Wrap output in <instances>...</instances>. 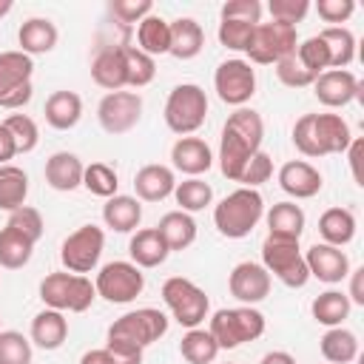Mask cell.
Returning <instances> with one entry per match:
<instances>
[{
  "label": "cell",
  "mask_w": 364,
  "mask_h": 364,
  "mask_svg": "<svg viewBox=\"0 0 364 364\" xmlns=\"http://www.w3.org/2000/svg\"><path fill=\"white\" fill-rule=\"evenodd\" d=\"M262 136H264V122H262L259 111L236 108L228 117V122L222 128V139H219V171H222V176H228L230 182H239L250 156L256 151H262Z\"/></svg>",
  "instance_id": "cell-1"
},
{
  "label": "cell",
  "mask_w": 364,
  "mask_h": 364,
  "mask_svg": "<svg viewBox=\"0 0 364 364\" xmlns=\"http://www.w3.org/2000/svg\"><path fill=\"white\" fill-rule=\"evenodd\" d=\"M353 142L350 125L338 114H304L293 125V145L304 156L344 154Z\"/></svg>",
  "instance_id": "cell-2"
},
{
  "label": "cell",
  "mask_w": 364,
  "mask_h": 364,
  "mask_svg": "<svg viewBox=\"0 0 364 364\" xmlns=\"http://www.w3.org/2000/svg\"><path fill=\"white\" fill-rule=\"evenodd\" d=\"M264 216V199L256 188H236L213 208V225L228 239H245Z\"/></svg>",
  "instance_id": "cell-3"
},
{
  "label": "cell",
  "mask_w": 364,
  "mask_h": 364,
  "mask_svg": "<svg viewBox=\"0 0 364 364\" xmlns=\"http://www.w3.org/2000/svg\"><path fill=\"white\" fill-rule=\"evenodd\" d=\"M40 299L46 307L60 313H85L97 299V287L91 279L77 273H48L40 282Z\"/></svg>",
  "instance_id": "cell-4"
},
{
  "label": "cell",
  "mask_w": 364,
  "mask_h": 364,
  "mask_svg": "<svg viewBox=\"0 0 364 364\" xmlns=\"http://www.w3.org/2000/svg\"><path fill=\"white\" fill-rule=\"evenodd\" d=\"M208 333L219 350H233L245 341H256L264 333V316L256 307H222L213 313Z\"/></svg>",
  "instance_id": "cell-5"
},
{
  "label": "cell",
  "mask_w": 364,
  "mask_h": 364,
  "mask_svg": "<svg viewBox=\"0 0 364 364\" xmlns=\"http://www.w3.org/2000/svg\"><path fill=\"white\" fill-rule=\"evenodd\" d=\"M205 117H208V97L196 82H182L168 94L165 125L173 134L191 136L193 131H199L205 125Z\"/></svg>",
  "instance_id": "cell-6"
},
{
  "label": "cell",
  "mask_w": 364,
  "mask_h": 364,
  "mask_svg": "<svg viewBox=\"0 0 364 364\" xmlns=\"http://www.w3.org/2000/svg\"><path fill=\"white\" fill-rule=\"evenodd\" d=\"M162 301L171 310V316L188 330L199 327L208 318V310H210L208 293L199 284H193L191 279H182V276H171V279L162 282Z\"/></svg>",
  "instance_id": "cell-7"
},
{
  "label": "cell",
  "mask_w": 364,
  "mask_h": 364,
  "mask_svg": "<svg viewBox=\"0 0 364 364\" xmlns=\"http://www.w3.org/2000/svg\"><path fill=\"white\" fill-rule=\"evenodd\" d=\"M262 267L267 273H273L284 287H304L310 279V270L304 264L299 242H293V239L267 236L262 242Z\"/></svg>",
  "instance_id": "cell-8"
},
{
  "label": "cell",
  "mask_w": 364,
  "mask_h": 364,
  "mask_svg": "<svg viewBox=\"0 0 364 364\" xmlns=\"http://www.w3.org/2000/svg\"><path fill=\"white\" fill-rule=\"evenodd\" d=\"M34 60L17 51H0V108H23L34 88H31Z\"/></svg>",
  "instance_id": "cell-9"
},
{
  "label": "cell",
  "mask_w": 364,
  "mask_h": 364,
  "mask_svg": "<svg viewBox=\"0 0 364 364\" xmlns=\"http://www.w3.org/2000/svg\"><path fill=\"white\" fill-rule=\"evenodd\" d=\"M296 46H299L296 26L270 20V23H259V26H256L253 40H250V48H247L245 54H247L250 63H256V65H276L279 60L296 54Z\"/></svg>",
  "instance_id": "cell-10"
},
{
  "label": "cell",
  "mask_w": 364,
  "mask_h": 364,
  "mask_svg": "<svg viewBox=\"0 0 364 364\" xmlns=\"http://www.w3.org/2000/svg\"><path fill=\"white\" fill-rule=\"evenodd\" d=\"M168 333V316L156 307H139V310H131L125 316H119L111 327H108V338H117V341H128V344H136V347H148L154 341H159L162 336Z\"/></svg>",
  "instance_id": "cell-11"
},
{
  "label": "cell",
  "mask_w": 364,
  "mask_h": 364,
  "mask_svg": "<svg viewBox=\"0 0 364 364\" xmlns=\"http://www.w3.org/2000/svg\"><path fill=\"white\" fill-rule=\"evenodd\" d=\"M105 247V233L97 225H82L77 228L71 236H65L63 247H60V262L65 264L68 273H91L102 256Z\"/></svg>",
  "instance_id": "cell-12"
},
{
  "label": "cell",
  "mask_w": 364,
  "mask_h": 364,
  "mask_svg": "<svg viewBox=\"0 0 364 364\" xmlns=\"http://www.w3.org/2000/svg\"><path fill=\"white\" fill-rule=\"evenodd\" d=\"M97 296H102L111 304H128L134 301L142 287H145V276L134 262H108L102 264V270L97 273Z\"/></svg>",
  "instance_id": "cell-13"
},
{
  "label": "cell",
  "mask_w": 364,
  "mask_h": 364,
  "mask_svg": "<svg viewBox=\"0 0 364 364\" xmlns=\"http://www.w3.org/2000/svg\"><path fill=\"white\" fill-rule=\"evenodd\" d=\"M213 88L225 105L245 108V102L256 94V71L247 60H225L213 71Z\"/></svg>",
  "instance_id": "cell-14"
},
{
  "label": "cell",
  "mask_w": 364,
  "mask_h": 364,
  "mask_svg": "<svg viewBox=\"0 0 364 364\" xmlns=\"http://www.w3.org/2000/svg\"><path fill=\"white\" fill-rule=\"evenodd\" d=\"M142 117V97L136 91H111L97 105V119L105 134H128Z\"/></svg>",
  "instance_id": "cell-15"
},
{
  "label": "cell",
  "mask_w": 364,
  "mask_h": 364,
  "mask_svg": "<svg viewBox=\"0 0 364 364\" xmlns=\"http://www.w3.org/2000/svg\"><path fill=\"white\" fill-rule=\"evenodd\" d=\"M228 290L236 301L253 307L270 293V273L259 262H239L228 276Z\"/></svg>",
  "instance_id": "cell-16"
},
{
  "label": "cell",
  "mask_w": 364,
  "mask_h": 364,
  "mask_svg": "<svg viewBox=\"0 0 364 364\" xmlns=\"http://www.w3.org/2000/svg\"><path fill=\"white\" fill-rule=\"evenodd\" d=\"M313 88H316V97H318L321 105H327V108H344V105H350L358 97L361 82L347 68H327V71H321L316 77Z\"/></svg>",
  "instance_id": "cell-17"
},
{
  "label": "cell",
  "mask_w": 364,
  "mask_h": 364,
  "mask_svg": "<svg viewBox=\"0 0 364 364\" xmlns=\"http://www.w3.org/2000/svg\"><path fill=\"white\" fill-rule=\"evenodd\" d=\"M304 264H307L310 276H316L324 284H336V282L347 279V273H350L347 253L341 247H333V245H324V242H316L304 253Z\"/></svg>",
  "instance_id": "cell-18"
},
{
  "label": "cell",
  "mask_w": 364,
  "mask_h": 364,
  "mask_svg": "<svg viewBox=\"0 0 364 364\" xmlns=\"http://www.w3.org/2000/svg\"><path fill=\"white\" fill-rule=\"evenodd\" d=\"M321 185H324L321 173L304 159H290L279 168V188L293 199H310L321 191Z\"/></svg>",
  "instance_id": "cell-19"
},
{
  "label": "cell",
  "mask_w": 364,
  "mask_h": 364,
  "mask_svg": "<svg viewBox=\"0 0 364 364\" xmlns=\"http://www.w3.org/2000/svg\"><path fill=\"white\" fill-rule=\"evenodd\" d=\"M171 162L176 171L188 173V176H199L213 165V154L208 148L205 139L199 136H179L171 148Z\"/></svg>",
  "instance_id": "cell-20"
},
{
  "label": "cell",
  "mask_w": 364,
  "mask_h": 364,
  "mask_svg": "<svg viewBox=\"0 0 364 364\" xmlns=\"http://www.w3.org/2000/svg\"><path fill=\"white\" fill-rule=\"evenodd\" d=\"M91 80L105 88L108 94L111 91H122L128 85V71H125V57H122V48L114 46V48H102L94 63H91Z\"/></svg>",
  "instance_id": "cell-21"
},
{
  "label": "cell",
  "mask_w": 364,
  "mask_h": 364,
  "mask_svg": "<svg viewBox=\"0 0 364 364\" xmlns=\"http://www.w3.org/2000/svg\"><path fill=\"white\" fill-rule=\"evenodd\" d=\"M176 188V179H173V171L168 165H145L134 173V191H136V199L142 202H162L165 196H171Z\"/></svg>",
  "instance_id": "cell-22"
},
{
  "label": "cell",
  "mask_w": 364,
  "mask_h": 364,
  "mask_svg": "<svg viewBox=\"0 0 364 364\" xmlns=\"http://www.w3.org/2000/svg\"><path fill=\"white\" fill-rule=\"evenodd\" d=\"M82 171L85 165L80 162L77 154L71 151H57L48 156L46 162V182L54 188V191H74L82 185Z\"/></svg>",
  "instance_id": "cell-23"
},
{
  "label": "cell",
  "mask_w": 364,
  "mask_h": 364,
  "mask_svg": "<svg viewBox=\"0 0 364 364\" xmlns=\"http://www.w3.org/2000/svg\"><path fill=\"white\" fill-rule=\"evenodd\" d=\"M128 253H131V262L142 270V267H159L168 259L171 250H168V245H165V239L159 236L156 228H142L131 236Z\"/></svg>",
  "instance_id": "cell-24"
},
{
  "label": "cell",
  "mask_w": 364,
  "mask_h": 364,
  "mask_svg": "<svg viewBox=\"0 0 364 364\" xmlns=\"http://www.w3.org/2000/svg\"><path fill=\"white\" fill-rule=\"evenodd\" d=\"M57 37H60V31L48 17H28L17 31L20 51L28 57L31 54H48L57 46Z\"/></svg>",
  "instance_id": "cell-25"
},
{
  "label": "cell",
  "mask_w": 364,
  "mask_h": 364,
  "mask_svg": "<svg viewBox=\"0 0 364 364\" xmlns=\"http://www.w3.org/2000/svg\"><path fill=\"white\" fill-rule=\"evenodd\" d=\"M65 336H68V318L60 310L46 307L31 318V341L40 350H60Z\"/></svg>",
  "instance_id": "cell-26"
},
{
  "label": "cell",
  "mask_w": 364,
  "mask_h": 364,
  "mask_svg": "<svg viewBox=\"0 0 364 364\" xmlns=\"http://www.w3.org/2000/svg\"><path fill=\"white\" fill-rule=\"evenodd\" d=\"M142 219V205L136 196H125V193H117L111 199H105L102 205V222L105 228L117 230V233H128L139 225Z\"/></svg>",
  "instance_id": "cell-27"
},
{
  "label": "cell",
  "mask_w": 364,
  "mask_h": 364,
  "mask_svg": "<svg viewBox=\"0 0 364 364\" xmlns=\"http://www.w3.org/2000/svg\"><path fill=\"white\" fill-rule=\"evenodd\" d=\"M205 46V31L193 17H179L171 23V48L176 60H193Z\"/></svg>",
  "instance_id": "cell-28"
},
{
  "label": "cell",
  "mask_w": 364,
  "mask_h": 364,
  "mask_svg": "<svg viewBox=\"0 0 364 364\" xmlns=\"http://www.w3.org/2000/svg\"><path fill=\"white\" fill-rule=\"evenodd\" d=\"M267 236L299 242L304 233V210L296 202H276L267 210Z\"/></svg>",
  "instance_id": "cell-29"
},
{
  "label": "cell",
  "mask_w": 364,
  "mask_h": 364,
  "mask_svg": "<svg viewBox=\"0 0 364 364\" xmlns=\"http://www.w3.org/2000/svg\"><path fill=\"white\" fill-rule=\"evenodd\" d=\"M82 117V100L74 91H54L46 100V122L57 131H68Z\"/></svg>",
  "instance_id": "cell-30"
},
{
  "label": "cell",
  "mask_w": 364,
  "mask_h": 364,
  "mask_svg": "<svg viewBox=\"0 0 364 364\" xmlns=\"http://www.w3.org/2000/svg\"><path fill=\"white\" fill-rule=\"evenodd\" d=\"M156 230H159V236L165 239L168 250H185V247H191L193 239H196V222H193V216L185 213V210H168V213L159 219Z\"/></svg>",
  "instance_id": "cell-31"
},
{
  "label": "cell",
  "mask_w": 364,
  "mask_h": 364,
  "mask_svg": "<svg viewBox=\"0 0 364 364\" xmlns=\"http://www.w3.org/2000/svg\"><path fill=\"white\" fill-rule=\"evenodd\" d=\"M318 233L324 239V245L341 247L347 242H353L355 236V216L347 208H327L318 216Z\"/></svg>",
  "instance_id": "cell-32"
},
{
  "label": "cell",
  "mask_w": 364,
  "mask_h": 364,
  "mask_svg": "<svg viewBox=\"0 0 364 364\" xmlns=\"http://www.w3.org/2000/svg\"><path fill=\"white\" fill-rule=\"evenodd\" d=\"M136 48L148 57L156 54H168L171 48V23L162 20L159 14H148L145 20H139L136 26Z\"/></svg>",
  "instance_id": "cell-33"
},
{
  "label": "cell",
  "mask_w": 364,
  "mask_h": 364,
  "mask_svg": "<svg viewBox=\"0 0 364 364\" xmlns=\"http://www.w3.org/2000/svg\"><path fill=\"white\" fill-rule=\"evenodd\" d=\"M318 350L330 364H350V361L358 358V338H355L353 330L327 327V333L318 341Z\"/></svg>",
  "instance_id": "cell-34"
},
{
  "label": "cell",
  "mask_w": 364,
  "mask_h": 364,
  "mask_svg": "<svg viewBox=\"0 0 364 364\" xmlns=\"http://www.w3.org/2000/svg\"><path fill=\"white\" fill-rule=\"evenodd\" d=\"M28 196V176L17 165H0V210H17L26 205Z\"/></svg>",
  "instance_id": "cell-35"
},
{
  "label": "cell",
  "mask_w": 364,
  "mask_h": 364,
  "mask_svg": "<svg viewBox=\"0 0 364 364\" xmlns=\"http://www.w3.org/2000/svg\"><path fill=\"white\" fill-rule=\"evenodd\" d=\"M31 253H34V242L28 236H23L20 230H14L9 225L0 230V267L20 270L23 264H28Z\"/></svg>",
  "instance_id": "cell-36"
},
{
  "label": "cell",
  "mask_w": 364,
  "mask_h": 364,
  "mask_svg": "<svg viewBox=\"0 0 364 364\" xmlns=\"http://www.w3.org/2000/svg\"><path fill=\"white\" fill-rule=\"evenodd\" d=\"M350 307L353 304H350L347 293H341V290H327V293L316 296L310 304L313 318L324 327H341V321L350 316Z\"/></svg>",
  "instance_id": "cell-37"
},
{
  "label": "cell",
  "mask_w": 364,
  "mask_h": 364,
  "mask_svg": "<svg viewBox=\"0 0 364 364\" xmlns=\"http://www.w3.org/2000/svg\"><path fill=\"white\" fill-rule=\"evenodd\" d=\"M318 37L324 40L327 51H330V68H347L355 57V37L350 28L344 26H327L324 31H318Z\"/></svg>",
  "instance_id": "cell-38"
},
{
  "label": "cell",
  "mask_w": 364,
  "mask_h": 364,
  "mask_svg": "<svg viewBox=\"0 0 364 364\" xmlns=\"http://www.w3.org/2000/svg\"><path fill=\"white\" fill-rule=\"evenodd\" d=\"M179 353L188 364H213V358L219 355V344L208 330L191 327L179 341Z\"/></svg>",
  "instance_id": "cell-39"
},
{
  "label": "cell",
  "mask_w": 364,
  "mask_h": 364,
  "mask_svg": "<svg viewBox=\"0 0 364 364\" xmlns=\"http://www.w3.org/2000/svg\"><path fill=\"white\" fill-rule=\"evenodd\" d=\"M173 199H176L179 210H185V213H196V210H202V208L210 205V199H213V188H210L205 179L191 176V179H185V182H176V188H173Z\"/></svg>",
  "instance_id": "cell-40"
},
{
  "label": "cell",
  "mask_w": 364,
  "mask_h": 364,
  "mask_svg": "<svg viewBox=\"0 0 364 364\" xmlns=\"http://www.w3.org/2000/svg\"><path fill=\"white\" fill-rule=\"evenodd\" d=\"M122 48V57H125V71H128V85L131 88H142L154 80L156 74V63L154 57L142 54L136 46H119Z\"/></svg>",
  "instance_id": "cell-41"
},
{
  "label": "cell",
  "mask_w": 364,
  "mask_h": 364,
  "mask_svg": "<svg viewBox=\"0 0 364 364\" xmlns=\"http://www.w3.org/2000/svg\"><path fill=\"white\" fill-rule=\"evenodd\" d=\"M82 185H85V191H91L94 196H102V199L117 196V188H119L117 171H114L111 165H105V162H91V165H85V171H82Z\"/></svg>",
  "instance_id": "cell-42"
},
{
  "label": "cell",
  "mask_w": 364,
  "mask_h": 364,
  "mask_svg": "<svg viewBox=\"0 0 364 364\" xmlns=\"http://www.w3.org/2000/svg\"><path fill=\"white\" fill-rule=\"evenodd\" d=\"M296 60H299L310 74H316V77L330 68V51H327L324 40H321L318 34H313V37H307V40H301V43L296 46Z\"/></svg>",
  "instance_id": "cell-43"
},
{
  "label": "cell",
  "mask_w": 364,
  "mask_h": 364,
  "mask_svg": "<svg viewBox=\"0 0 364 364\" xmlns=\"http://www.w3.org/2000/svg\"><path fill=\"white\" fill-rule=\"evenodd\" d=\"M3 125L11 131L14 136V145H17V154H28L37 148L40 142V131H37V122L28 117V114H9L3 119Z\"/></svg>",
  "instance_id": "cell-44"
},
{
  "label": "cell",
  "mask_w": 364,
  "mask_h": 364,
  "mask_svg": "<svg viewBox=\"0 0 364 364\" xmlns=\"http://www.w3.org/2000/svg\"><path fill=\"white\" fill-rule=\"evenodd\" d=\"M0 364H31V341L17 330H0Z\"/></svg>",
  "instance_id": "cell-45"
},
{
  "label": "cell",
  "mask_w": 364,
  "mask_h": 364,
  "mask_svg": "<svg viewBox=\"0 0 364 364\" xmlns=\"http://www.w3.org/2000/svg\"><path fill=\"white\" fill-rule=\"evenodd\" d=\"M253 31L256 26L253 23H239V20H222L219 23V43L230 51H247L250 48V40H253Z\"/></svg>",
  "instance_id": "cell-46"
},
{
  "label": "cell",
  "mask_w": 364,
  "mask_h": 364,
  "mask_svg": "<svg viewBox=\"0 0 364 364\" xmlns=\"http://www.w3.org/2000/svg\"><path fill=\"white\" fill-rule=\"evenodd\" d=\"M276 77H279V82L287 85V88H307V85L316 82V74H310V71L296 60V54H290V57H284V60L276 63Z\"/></svg>",
  "instance_id": "cell-47"
},
{
  "label": "cell",
  "mask_w": 364,
  "mask_h": 364,
  "mask_svg": "<svg viewBox=\"0 0 364 364\" xmlns=\"http://www.w3.org/2000/svg\"><path fill=\"white\" fill-rule=\"evenodd\" d=\"M6 225H9V228H14V230H20L23 236H28L34 245H37V242H40V236H43V216H40V210H37V208H28V205H23V208L11 210Z\"/></svg>",
  "instance_id": "cell-48"
},
{
  "label": "cell",
  "mask_w": 364,
  "mask_h": 364,
  "mask_svg": "<svg viewBox=\"0 0 364 364\" xmlns=\"http://www.w3.org/2000/svg\"><path fill=\"white\" fill-rule=\"evenodd\" d=\"M270 176H273V159H270L264 151H256V154L250 156V162L245 165L239 182H242V188H259V185L267 182Z\"/></svg>",
  "instance_id": "cell-49"
},
{
  "label": "cell",
  "mask_w": 364,
  "mask_h": 364,
  "mask_svg": "<svg viewBox=\"0 0 364 364\" xmlns=\"http://www.w3.org/2000/svg\"><path fill=\"white\" fill-rule=\"evenodd\" d=\"M219 17L222 20H239V23L259 26V20H262V3L259 0H228L219 9Z\"/></svg>",
  "instance_id": "cell-50"
},
{
  "label": "cell",
  "mask_w": 364,
  "mask_h": 364,
  "mask_svg": "<svg viewBox=\"0 0 364 364\" xmlns=\"http://www.w3.org/2000/svg\"><path fill=\"white\" fill-rule=\"evenodd\" d=\"M267 9H270V17H273V20L287 23V26H296V23H301L304 14L310 11V3H307V0H270Z\"/></svg>",
  "instance_id": "cell-51"
},
{
  "label": "cell",
  "mask_w": 364,
  "mask_h": 364,
  "mask_svg": "<svg viewBox=\"0 0 364 364\" xmlns=\"http://www.w3.org/2000/svg\"><path fill=\"white\" fill-rule=\"evenodd\" d=\"M108 9L119 23H139L148 14H154V3L151 0H114Z\"/></svg>",
  "instance_id": "cell-52"
},
{
  "label": "cell",
  "mask_w": 364,
  "mask_h": 364,
  "mask_svg": "<svg viewBox=\"0 0 364 364\" xmlns=\"http://www.w3.org/2000/svg\"><path fill=\"white\" fill-rule=\"evenodd\" d=\"M316 11H318V17L324 23H344L355 11V3L353 0H318Z\"/></svg>",
  "instance_id": "cell-53"
},
{
  "label": "cell",
  "mask_w": 364,
  "mask_h": 364,
  "mask_svg": "<svg viewBox=\"0 0 364 364\" xmlns=\"http://www.w3.org/2000/svg\"><path fill=\"white\" fill-rule=\"evenodd\" d=\"M105 353H108V361H111V364H142V347L128 344V341L108 338Z\"/></svg>",
  "instance_id": "cell-54"
},
{
  "label": "cell",
  "mask_w": 364,
  "mask_h": 364,
  "mask_svg": "<svg viewBox=\"0 0 364 364\" xmlns=\"http://www.w3.org/2000/svg\"><path fill=\"white\" fill-rule=\"evenodd\" d=\"M347 276H350V293H347L350 304H364V267H355Z\"/></svg>",
  "instance_id": "cell-55"
},
{
  "label": "cell",
  "mask_w": 364,
  "mask_h": 364,
  "mask_svg": "<svg viewBox=\"0 0 364 364\" xmlns=\"http://www.w3.org/2000/svg\"><path fill=\"white\" fill-rule=\"evenodd\" d=\"M347 151H350V168H353V179H355V185H364V179H361V151H364V139H353Z\"/></svg>",
  "instance_id": "cell-56"
},
{
  "label": "cell",
  "mask_w": 364,
  "mask_h": 364,
  "mask_svg": "<svg viewBox=\"0 0 364 364\" xmlns=\"http://www.w3.org/2000/svg\"><path fill=\"white\" fill-rule=\"evenodd\" d=\"M17 154V145H14V136L11 131L0 122V165H9V159Z\"/></svg>",
  "instance_id": "cell-57"
},
{
  "label": "cell",
  "mask_w": 364,
  "mask_h": 364,
  "mask_svg": "<svg viewBox=\"0 0 364 364\" xmlns=\"http://www.w3.org/2000/svg\"><path fill=\"white\" fill-rule=\"evenodd\" d=\"M259 364H296V358H293L290 353H284V350H273V353L262 355Z\"/></svg>",
  "instance_id": "cell-58"
},
{
  "label": "cell",
  "mask_w": 364,
  "mask_h": 364,
  "mask_svg": "<svg viewBox=\"0 0 364 364\" xmlns=\"http://www.w3.org/2000/svg\"><path fill=\"white\" fill-rule=\"evenodd\" d=\"M80 364H111V361H108V353H105V347H102V350H88V353L80 358Z\"/></svg>",
  "instance_id": "cell-59"
},
{
  "label": "cell",
  "mask_w": 364,
  "mask_h": 364,
  "mask_svg": "<svg viewBox=\"0 0 364 364\" xmlns=\"http://www.w3.org/2000/svg\"><path fill=\"white\" fill-rule=\"evenodd\" d=\"M11 6H14L11 0H0V17H6V14L11 11Z\"/></svg>",
  "instance_id": "cell-60"
},
{
  "label": "cell",
  "mask_w": 364,
  "mask_h": 364,
  "mask_svg": "<svg viewBox=\"0 0 364 364\" xmlns=\"http://www.w3.org/2000/svg\"><path fill=\"white\" fill-rule=\"evenodd\" d=\"M228 364H230V361H228Z\"/></svg>",
  "instance_id": "cell-61"
},
{
  "label": "cell",
  "mask_w": 364,
  "mask_h": 364,
  "mask_svg": "<svg viewBox=\"0 0 364 364\" xmlns=\"http://www.w3.org/2000/svg\"><path fill=\"white\" fill-rule=\"evenodd\" d=\"M0 321H3V318H0Z\"/></svg>",
  "instance_id": "cell-62"
}]
</instances>
